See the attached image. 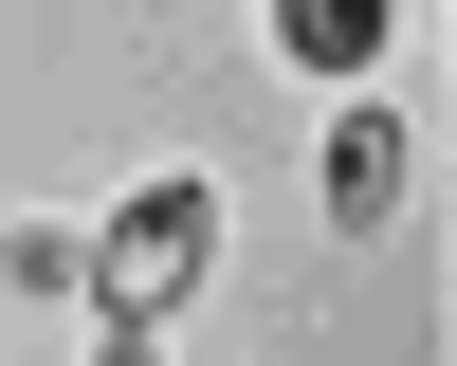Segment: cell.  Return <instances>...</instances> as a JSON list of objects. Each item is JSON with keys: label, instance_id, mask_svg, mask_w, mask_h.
<instances>
[{"label": "cell", "instance_id": "1", "mask_svg": "<svg viewBox=\"0 0 457 366\" xmlns=\"http://www.w3.org/2000/svg\"><path fill=\"white\" fill-rule=\"evenodd\" d=\"M202 275H220V183H129V202L92 220V312L110 329H165V312H202Z\"/></svg>", "mask_w": 457, "mask_h": 366}, {"label": "cell", "instance_id": "2", "mask_svg": "<svg viewBox=\"0 0 457 366\" xmlns=\"http://www.w3.org/2000/svg\"><path fill=\"white\" fill-rule=\"evenodd\" d=\"M329 220H348V238H385V220H403V110H329Z\"/></svg>", "mask_w": 457, "mask_h": 366}, {"label": "cell", "instance_id": "3", "mask_svg": "<svg viewBox=\"0 0 457 366\" xmlns=\"http://www.w3.org/2000/svg\"><path fill=\"white\" fill-rule=\"evenodd\" d=\"M385 37H403V0H275V55L329 73V92H348V73H385Z\"/></svg>", "mask_w": 457, "mask_h": 366}, {"label": "cell", "instance_id": "4", "mask_svg": "<svg viewBox=\"0 0 457 366\" xmlns=\"http://www.w3.org/2000/svg\"><path fill=\"white\" fill-rule=\"evenodd\" d=\"M0 293H55V312H92V238H73V220H19V238H0Z\"/></svg>", "mask_w": 457, "mask_h": 366}, {"label": "cell", "instance_id": "5", "mask_svg": "<svg viewBox=\"0 0 457 366\" xmlns=\"http://www.w3.org/2000/svg\"><path fill=\"white\" fill-rule=\"evenodd\" d=\"M92 366H165V329H92Z\"/></svg>", "mask_w": 457, "mask_h": 366}]
</instances>
